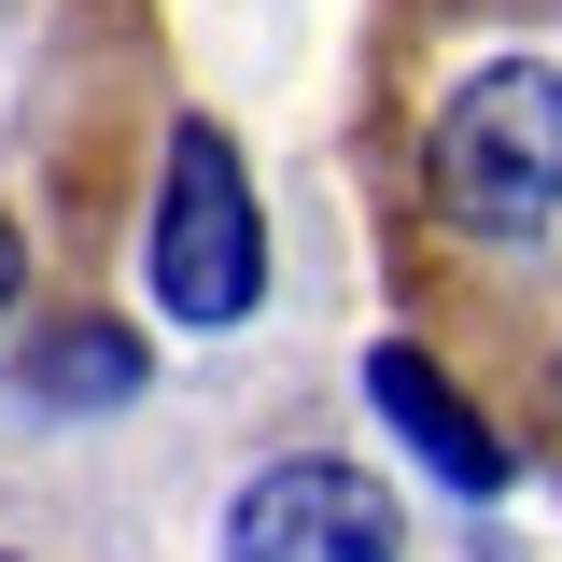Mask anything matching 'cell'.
<instances>
[{
    "instance_id": "6da1fadb",
    "label": "cell",
    "mask_w": 562,
    "mask_h": 562,
    "mask_svg": "<svg viewBox=\"0 0 562 562\" xmlns=\"http://www.w3.org/2000/svg\"><path fill=\"white\" fill-rule=\"evenodd\" d=\"M351 198L394 324L562 479V0H366Z\"/></svg>"
},
{
    "instance_id": "7a4b0ae2",
    "label": "cell",
    "mask_w": 562,
    "mask_h": 562,
    "mask_svg": "<svg viewBox=\"0 0 562 562\" xmlns=\"http://www.w3.org/2000/svg\"><path fill=\"white\" fill-rule=\"evenodd\" d=\"M183 127L169 0H0V366L43 408L140 380L113 254L140 239L155 155Z\"/></svg>"
},
{
    "instance_id": "3957f363",
    "label": "cell",
    "mask_w": 562,
    "mask_h": 562,
    "mask_svg": "<svg viewBox=\"0 0 562 562\" xmlns=\"http://www.w3.org/2000/svg\"><path fill=\"white\" fill-rule=\"evenodd\" d=\"M140 225H155V254H140V268H155V310H169V324H239V310H254L268 254H254V198H239V155H225L211 127H169Z\"/></svg>"
},
{
    "instance_id": "277c9868",
    "label": "cell",
    "mask_w": 562,
    "mask_h": 562,
    "mask_svg": "<svg viewBox=\"0 0 562 562\" xmlns=\"http://www.w3.org/2000/svg\"><path fill=\"white\" fill-rule=\"evenodd\" d=\"M225 562H394V506H380V479L310 450L225 506Z\"/></svg>"
},
{
    "instance_id": "5b68a950",
    "label": "cell",
    "mask_w": 562,
    "mask_h": 562,
    "mask_svg": "<svg viewBox=\"0 0 562 562\" xmlns=\"http://www.w3.org/2000/svg\"><path fill=\"white\" fill-rule=\"evenodd\" d=\"M366 408L394 422V436H408V450H422L450 492H506V479H520L506 422H492V408H479V394H464V380H450L422 338H380V351H366Z\"/></svg>"
},
{
    "instance_id": "8992f818",
    "label": "cell",
    "mask_w": 562,
    "mask_h": 562,
    "mask_svg": "<svg viewBox=\"0 0 562 562\" xmlns=\"http://www.w3.org/2000/svg\"><path fill=\"white\" fill-rule=\"evenodd\" d=\"M0 562H14V549H0Z\"/></svg>"
}]
</instances>
